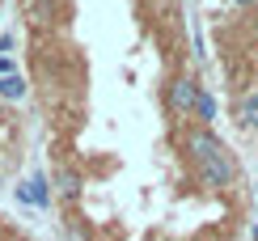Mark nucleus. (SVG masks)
I'll list each match as a JSON object with an SVG mask.
<instances>
[{
    "instance_id": "8",
    "label": "nucleus",
    "mask_w": 258,
    "mask_h": 241,
    "mask_svg": "<svg viewBox=\"0 0 258 241\" xmlns=\"http://www.w3.org/2000/svg\"><path fill=\"white\" fill-rule=\"evenodd\" d=\"M237 118H241L245 127H258V97H245L241 110H237Z\"/></svg>"
},
{
    "instance_id": "5",
    "label": "nucleus",
    "mask_w": 258,
    "mask_h": 241,
    "mask_svg": "<svg viewBox=\"0 0 258 241\" xmlns=\"http://www.w3.org/2000/svg\"><path fill=\"white\" fill-rule=\"evenodd\" d=\"M55 191H59V199H77V195H81V173L59 169L55 173Z\"/></svg>"
},
{
    "instance_id": "6",
    "label": "nucleus",
    "mask_w": 258,
    "mask_h": 241,
    "mask_svg": "<svg viewBox=\"0 0 258 241\" xmlns=\"http://www.w3.org/2000/svg\"><path fill=\"white\" fill-rule=\"evenodd\" d=\"M0 97L5 102H21L26 97V81L21 76H0Z\"/></svg>"
},
{
    "instance_id": "1",
    "label": "nucleus",
    "mask_w": 258,
    "mask_h": 241,
    "mask_svg": "<svg viewBox=\"0 0 258 241\" xmlns=\"http://www.w3.org/2000/svg\"><path fill=\"white\" fill-rule=\"evenodd\" d=\"M199 169V182L203 186H212V191H224V186H233L237 182V165H233V157L224 152V157H212V161H203Z\"/></svg>"
},
{
    "instance_id": "10",
    "label": "nucleus",
    "mask_w": 258,
    "mask_h": 241,
    "mask_svg": "<svg viewBox=\"0 0 258 241\" xmlns=\"http://www.w3.org/2000/svg\"><path fill=\"white\" fill-rule=\"evenodd\" d=\"M9 47H13V38H9V34H5V38H0V51H9Z\"/></svg>"
},
{
    "instance_id": "2",
    "label": "nucleus",
    "mask_w": 258,
    "mask_h": 241,
    "mask_svg": "<svg viewBox=\"0 0 258 241\" xmlns=\"http://www.w3.org/2000/svg\"><path fill=\"white\" fill-rule=\"evenodd\" d=\"M186 148H190V161H195V165H203V161H212V157H224V148L216 136H212L208 127H199V131H190V140H186Z\"/></svg>"
},
{
    "instance_id": "7",
    "label": "nucleus",
    "mask_w": 258,
    "mask_h": 241,
    "mask_svg": "<svg viewBox=\"0 0 258 241\" xmlns=\"http://www.w3.org/2000/svg\"><path fill=\"white\" fill-rule=\"evenodd\" d=\"M195 114H199V123H212V118H216V97H212L208 89H199V97H195Z\"/></svg>"
},
{
    "instance_id": "4",
    "label": "nucleus",
    "mask_w": 258,
    "mask_h": 241,
    "mask_svg": "<svg viewBox=\"0 0 258 241\" xmlns=\"http://www.w3.org/2000/svg\"><path fill=\"white\" fill-rule=\"evenodd\" d=\"M17 199H21V203H34V207H47L51 191H47V182H42V173H34L26 186H17Z\"/></svg>"
},
{
    "instance_id": "9",
    "label": "nucleus",
    "mask_w": 258,
    "mask_h": 241,
    "mask_svg": "<svg viewBox=\"0 0 258 241\" xmlns=\"http://www.w3.org/2000/svg\"><path fill=\"white\" fill-rule=\"evenodd\" d=\"M229 5H241V9H250V5H258V0H229Z\"/></svg>"
},
{
    "instance_id": "3",
    "label": "nucleus",
    "mask_w": 258,
    "mask_h": 241,
    "mask_svg": "<svg viewBox=\"0 0 258 241\" xmlns=\"http://www.w3.org/2000/svg\"><path fill=\"white\" fill-rule=\"evenodd\" d=\"M195 97H199V85L190 81V76H178V81L169 85V106H174V110H195Z\"/></svg>"
},
{
    "instance_id": "11",
    "label": "nucleus",
    "mask_w": 258,
    "mask_h": 241,
    "mask_svg": "<svg viewBox=\"0 0 258 241\" xmlns=\"http://www.w3.org/2000/svg\"><path fill=\"white\" fill-rule=\"evenodd\" d=\"M0 241H5V237H0Z\"/></svg>"
}]
</instances>
